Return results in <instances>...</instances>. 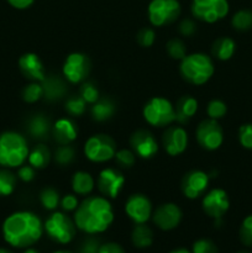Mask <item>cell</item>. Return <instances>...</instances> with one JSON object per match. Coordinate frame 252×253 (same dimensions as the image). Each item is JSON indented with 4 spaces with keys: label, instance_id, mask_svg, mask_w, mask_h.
<instances>
[{
    "label": "cell",
    "instance_id": "obj_1",
    "mask_svg": "<svg viewBox=\"0 0 252 253\" xmlns=\"http://www.w3.org/2000/svg\"><path fill=\"white\" fill-rule=\"evenodd\" d=\"M41 219L31 211H17L5 219L2 224L4 240L15 249L31 247L43 234Z\"/></svg>",
    "mask_w": 252,
    "mask_h": 253
},
{
    "label": "cell",
    "instance_id": "obj_2",
    "mask_svg": "<svg viewBox=\"0 0 252 253\" xmlns=\"http://www.w3.org/2000/svg\"><path fill=\"white\" fill-rule=\"evenodd\" d=\"M114 221V210L105 197H89L84 199L74 214L77 229L89 235L104 232Z\"/></svg>",
    "mask_w": 252,
    "mask_h": 253
},
{
    "label": "cell",
    "instance_id": "obj_3",
    "mask_svg": "<svg viewBox=\"0 0 252 253\" xmlns=\"http://www.w3.org/2000/svg\"><path fill=\"white\" fill-rule=\"evenodd\" d=\"M29 146L24 136L14 131L0 135V165L14 168L24 165L29 157Z\"/></svg>",
    "mask_w": 252,
    "mask_h": 253
},
{
    "label": "cell",
    "instance_id": "obj_4",
    "mask_svg": "<svg viewBox=\"0 0 252 253\" xmlns=\"http://www.w3.org/2000/svg\"><path fill=\"white\" fill-rule=\"evenodd\" d=\"M180 74L183 78L194 85H203L211 78L215 72L212 59L204 53L187 54L180 61Z\"/></svg>",
    "mask_w": 252,
    "mask_h": 253
},
{
    "label": "cell",
    "instance_id": "obj_5",
    "mask_svg": "<svg viewBox=\"0 0 252 253\" xmlns=\"http://www.w3.org/2000/svg\"><path fill=\"white\" fill-rule=\"evenodd\" d=\"M143 119L155 127H166L175 121L174 105L168 99L155 96L143 106Z\"/></svg>",
    "mask_w": 252,
    "mask_h": 253
},
{
    "label": "cell",
    "instance_id": "obj_6",
    "mask_svg": "<svg viewBox=\"0 0 252 253\" xmlns=\"http://www.w3.org/2000/svg\"><path fill=\"white\" fill-rule=\"evenodd\" d=\"M43 229L49 239L61 245L69 244L74 239L77 232L74 220H72L68 215L61 211L49 215L48 219L44 222Z\"/></svg>",
    "mask_w": 252,
    "mask_h": 253
},
{
    "label": "cell",
    "instance_id": "obj_7",
    "mask_svg": "<svg viewBox=\"0 0 252 253\" xmlns=\"http://www.w3.org/2000/svg\"><path fill=\"white\" fill-rule=\"evenodd\" d=\"M116 142L105 133L90 136L84 145V155L89 161L104 163L114 158L116 153Z\"/></svg>",
    "mask_w": 252,
    "mask_h": 253
},
{
    "label": "cell",
    "instance_id": "obj_8",
    "mask_svg": "<svg viewBox=\"0 0 252 253\" xmlns=\"http://www.w3.org/2000/svg\"><path fill=\"white\" fill-rule=\"evenodd\" d=\"M180 4L178 0H152L148 5V19L153 26H166L179 17Z\"/></svg>",
    "mask_w": 252,
    "mask_h": 253
},
{
    "label": "cell",
    "instance_id": "obj_9",
    "mask_svg": "<svg viewBox=\"0 0 252 253\" xmlns=\"http://www.w3.org/2000/svg\"><path fill=\"white\" fill-rule=\"evenodd\" d=\"M229 9L227 0H193L192 1L193 16L208 24H214L224 19L229 12Z\"/></svg>",
    "mask_w": 252,
    "mask_h": 253
},
{
    "label": "cell",
    "instance_id": "obj_10",
    "mask_svg": "<svg viewBox=\"0 0 252 253\" xmlns=\"http://www.w3.org/2000/svg\"><path fill=\"white\" fill-rule=\"evenodd\" d=\"M197 141L200 147L208 151H215L224 142V131L217 120L207 119L198 125Z\"/></svg>",
    "mask_w": 252,
    "mask_h": 253
},
{
    "label": "cell",
    "instance_id": "obj_11",
    "mask_svg": "<svg viewBox=\"0 0 252 253\" xmlns=\"http://www.w3.org/2000/svg\"><path fill=\"white\" fill-rule=\"evenodd\" d=\"M90 68L91 63L89 57L81 52H74L66 58L63 67H62V72H63L64 78L69 83L77 84L85 81Z\"/></svg>",
    "mask_w": 252,
    "mask_h": 253
},
{
    "label": "cell",
    "instance_id": "obj_12",
    "mask_svg": "<svg viewBox=\"0 0 252 253\" xmlns=\"http://www.w3.org/2000/svg\"><path fill=\"white\" fill-rule=\"evenodd\" d=\"M202 207L208 216L212 217L215 221H220L230 208L229 195L224 189L215 188L203 198Z\"/></svg>",
    "mask_w": 252,
    "mask_h": 253
},
{
    "label": "cell",
    "instance_id": "obj_13",
    "mask_svg": "<svg viewBox=\"0 0 252 253\" xmlns=\"http://www.w3.org/2000/svg\"><path fill=\"white\" fill-rule=\"evenodd\" d=\"M183 212L177 204L166 203L160 205L152 212V220L156 226L163 231H170L180 224Z\"/></svg>",
    "mask_w": 252,
    "mask_h": 253
},
{
    "label": "cell",
    "instance_id": "obj_14",
    "mask_svg": "<svg viewBox=\"0 0 252 253\" xmlns=\"http://www.w3.org/2000/svg\"><path fill=\"white\" fill-rule=\"evenodd\" d=\"M125 212L135 224H145L152 216V203L145 194H132L126 200Z\"/></svg>",
    "mask_w": 252,
    "mask_h": 253
},
{
    "label": "cell",
    "instance_id": "obj_15",
    "mask_svg": "<svg viewBox=\"0 0 252 253\" xmlns=\"http://www.w3.org/2000/svg\"><path fill=\"white\" fill-rule=\"evenodd\" d=\"M125 177L123 173L115 168H105L99 173L98 189L105 198L115 199L123 189Z\"/></svg>",
    "mask_w": 252,
    "mask_h": 253
},
{
    "label": "cell",
    "instance_id": "obj_16",
    "mask_svg": "<svg viewBox=\"0 0 252 253\" xmlns=\"http://www.w3.org/2000/svg\"><path fill=\"white\" fill-rule=\"evenodd\" d=\"M209 175L200 169H194L188 172L183 177L180 183V189L188 199H197L205 193L209 185Z\"/></svg>",
    "mask_w": 252,
    "mask_h": 253
},
{
    "label": "cell",
    "instance_id": "obj_17",
    "mask_svg": "<svg viewBox=\"0 0 252 253\" xmlns=\"http://www.w3.org/2000/svg\"><path fill=\"white\" fill-rule=\"evenodd\" d=\"M131 150L140 158H152L158 152V143L152 132L148 130H137L130 137Z\"/></svg>",
    "mask_w": 252,
    "mask_h": 253
},
{
    "label": "cell",
    "instance_id": "obj_18",
    "mask_svg": "<svg viewBox=\"0 0 252 253\" xmlns=\"http://www.w3.org/2000/svg\"><path fill=\"white\" fill-rule=\"evenodd\" d=\"M162 145L169 156H179L187 150L188 133L182 126H169L162 136Z\"/></svg>",
    "mask_w": 252,
    "mask_h": 253
},
{
    "label": "cell",
    "instance_id": "obj_19",
    "mask_svg": "<svg viewBox=\"0 0 252 253\" xmlns=\"http://www.w3.org/2000/svg\"><path fill=\"white\" fill-rule=\"evenodd\" d=\"M19 67L21 73L32 82H41L46 77L43 63L35 53H25L20 57Z\"/></svg>",
    "mask_w": 252,
    "mask_h": 253
},
{
    "label": "cell",
    "instance_id": "obj_20",
    "mask_svg": "<svg viewBox=\"0 0 252 253\" xmlns=\"http://www.w3.org/2000/svg\"><path fill=\"white\" fill-rule=\"evenodd\" d=\"M52 136L59 145H69L73 142L78 135V127L76 123L71 119L62 118L58 119L56 123L52 125Z\"/></svg>",
    "mask_w": 252,
    "mask_h": 253
},
{
    "label": "cell",
    "instance_id": "obj_21",
    "mask_svg": "<svg viewBox=\"0 0 252 253\" xmlns=\"http://www.w3.org/2000/svg\"><path fill=\"white\" fill-rule=\"evenodd\" d=\"M43 99L47 101H57L67 94V84L63 79L56 74H49L44 77L41 82Z\"/></svg>",
    "mask_w": 252,
    "mask_h": 253
},
{
    "label": "cell",
    "instance_id": "obj_22",
    "mask_svg": "<svg viewBox=\"0 0 252 253\" xmlns=\"http://www.w3.org/2000/svg\"><path fill=\"white\" fill-rule=\"evenodd\" d=\"M52 131L49 119L43 114H36L27 121V132L37 141H44L48 138Z\"/></svg>",
    "mask_w": 252,
    "mask_h": 253
},
{
    "label": "cell",
    "instance_id": "obj_23",
    "mask_svg": "<svg viewBox=\"0 0 252 253\" xmlns=\"http://www.w3.org/2000/svg\"><path fill=\"white\" fill-rule=\"evenodd\" d=\"M175 109V121L179 124H187L198 110L197 99L190 95H184L177 101Z\"/></svg>",
    "mask_w": 252,
    "mask_h": 253
},
{
    "label": "cell",
    "instance_id": "obj_24",
    "mask_svg": "<svg viewBox=\"0 0 252 253\" xmlns=\"http://www.w3.org/2000/svg\"><path fill=\"white\" fill-rule=\"evenodd\" d=\"M116 111V105L111 99L99 98L94 104H91V118L98 123H104L114 116Z\"/></svg>",
    "mask_w": 252,
    "mask_h": 253
},
{
    "label": "cell",
    "instance_id": "obj_25",
    "mask_svg": "<svg viewBox=\"0 0 252 253\" xmlns=\"http://www.w3.org/2000/svg\"><path fill=\"white\" fill-rule=\"evenodd\" d=\"M236 49V43L230 37H219L215 40L211 47V53L215 58L220 59V61H227L231 58Z\"/></svg>",
    "mask_w": 252,
    "mask_h": 253
},
{
    "label": "cell",
    "instance_id": "obj_26",
    "mask_svg": "<svg viewBox=\"0 0 252 253\" xmlns=\"http://www.w3.org/2000/svg\"><path fill=\"white\" fill-rule=\"evenodd\" d=\"M51 151L43 143H39V145L35 146L31 151L29 152V165L32 166L34 168L37 169H42V168L47 167L51 161Z\"/></svg>",
    "mask_w": 252,
    "mask_h": 253
},
{
    "label": "cell",
    "instance_id": "obj_27",
    "mask_svg": "<svg viewBox=\"0 0 252 253\" xmlns=\"http://www.w3.org/2000/svg\"><path fill=\"white\" fill-rule=\"evenodd\" d=\"M131 241L136 249H147L153 244V231L145 224H136L131 234Z\"/></svg>",
    "mask_w": 252,
    "mask_h": 253
},
{
    "label": "cell",
    "instance_id": "obj_28",
    "mask_svg": "<svg viewBox=\"0 0 252 253\" xmlns=\"http://www.w3.org/2000/svg\"><path fill=\"white\" fill-rule=\"evenodd\" d=\"M72 189L78 195H88L94 189V178L84 170H78L72 178Z\"/></svg>",
    "mask_w": 252,
    "mask_h": 253
},
{
    "label": "cell",
    "instance_id": "obj_29",
    "mask_svg": "<svg viewBox=\"0 0 252 253\" xmlns=\"http://www.w3.org/2000/svg\"><path fill=\"white\" fill-rule=\"evenodd\" d=\"M232 27L237 31H247L252 29V11L247 9L239 10L231 19Z\"/></svg>",
    "mask_w": 252,
    "mask_h": 253
},
{
    "label": "cell",
    "instance_id": "obj_30",
    "mask_svg": "<svg viewBox=\"0 0 252 253\" xmlns=\"http://www.w3.org/2000/svg\"><path fill=\"white\" fill-rule=\"evenodd\" d=\"M53 158L59 166H68L76 158V150L71 143L69 145H59L54 151Z\"/></svg>",
    "mask_w": 252,
    "mask_h": 253
},
{
    "label": "cell",
    "instance_id": "obj_31",
    "mask_svg": "<svg viewBox=\"0 0 252 253\" xmlns=\"http://www.w3.org/2000/svg\"><path fill=\"white\" fill-rule=\"evenodd\" d=\"M40 202L46 210H54L57 209L61 200H59L58 192L54 188L47 187L40 193Z\"/></svg>",
    "mask_w": 252,
    "mask_h": 253
},
{
    "label": "cell",
    "instance_id": "obj_32",
    "mask_svg": "<svg viewBox=\"0 0 252 253\" xmlns=\"http://www.w3.org/2000/svg\"><path fill=\"white\" fill-rule=\"evenodd\" d=\"M16 187V177L10 170L0 169V197H7Z\"/></svg>",
    "mask_w": 252,
    "mask_h": 253
},
{
    "label": "cell",
    "instance_id": "obj_33",
    "mask_svg": "<svg viewBox=\"0 0 252 253\" xmlns=\"http://www.w3.org/2000/svg\"><path fill=\"white\" fill-rule=\"evenodd\" d=\"M64 109H66V111L71 116H81L85 113L86 103L81 95L69 96V98L67 99Z\"/></svg>",
    "mask_w": 252,
    "mask_h": 253
},
{
    "label": "cell",
    "instance_id": "obj_34",
    "mask_svg": "<svg viewBox=\"0 0 252 253\" xmlns=\"http://www.w3.org/2000/svg\"><path fill=\"white\" fill-rule=\"evenodd\" d=\"M167 53L169 54V57H172L173 59H179L182 61L185 56H187V47L185 43L180 39H172L167 42Z\"/></svg>",
    "mask_w": 252,
    "mask_h": 253
},
{
    "label": "cell",
    "instance_id": "obj_35",
    "mask_svg": "<svg viewBox=\"0 0 252 253\" xmlns=\"http://www.w3.org/2000/svg\"><path fill=\"white\" fill-rule=\"evenodd\" d=\"M42 98H43V91H42V86L40 82H32L31 84L25 86L24 90H22V99L26 103H36Z\"/></svg>",
    "mask_w": 252,
    "mask_h": 253
},
{
    "label": "cell",
    "instance_id": "obj_36",
    "mask_svg": "<svg viewBox=\"0 0 252 253\" xmlns=\"http://www.w3.org/2000/svg\"><path fill=\"white\" fill-rule=\"evenodd\" d=\"M227 113V106L220 99H212L209 101L207 106V114L209 116V119L212 120H220V119L224 118Z\"/></svg>",
    "mask_w": 252,
    "mask_h": 253
},
{
    "label": "cell",
    "instance_id": "obj_37",
    "mask_svg": "<svg viewBox=\"0 0 252 253\" xmlns=\"http://www.w3.org/2000/svg\"><path fill=\"white\" fill-rule=\"evenodd\" d=\"M116 163L123 168H131L136 162V155L132 150H127V148H121V150L116 151L115 156Z\"/></svg>",
    "mask_w": 252,
    "mask_h": 253
},
{
    "label": "cell",
    "instance_id": "obj_38",
    "mask_svg": "<svg viewBox=\"0 0 252 253\" xmlns=\"http://www.w3.org/2000/svg\"><path fill=\"white\" fill-rule=\"evenodd\" d=\"M79 95L86 104H94L99 99V90L93 82H84L79 89Z\"/></svg>",
    "mask_w": 252,
    "mask_h": 253
},
{
    "label": "cell",
    "instance_id": "obj_39",
    "mask_svg": "<svg viewBox=\"0 0 252 253\" xmlns=\"http://www.w3.org/2000/svg\"><path fill=\"white\" fill-rule=\"evenodd\" d=\"M240 240L247 247H252V215H249L244 219L240 226Z\"/></svg>",
    "mask_w": 252,
    "mask_h": 253
},
{
    "label": "cell",
    "instance_id": "obj_40",
    "mask_svg": "<svg viewBox=\"0 0 252 253\" xmlns=\"http://www.w3.org/2000/svg\"><path fill=\"white\" fill-rule=\"evenodd\" d=\"M192 253H219V250L210 239H200L193 244Z\"/></svg>",
    "mask_w": 252,
    "mask_h": 253
},
{
    "label": "cell",
    "instance_id": "obj_41",
    "mask_svg": "<svg viewBox=\"0 0 252 253\" xmlns=\"http://www.w3.org/2000/svg\"><path fill=\"white\" fill-rule=\"evenodd\" d=\"M136 40H137V43L140 44V46L151 47L155 43L156 40L155 30L151 29V27H143V29H141L140 31L137 32Z\"/></svg>",
    "mask_w": 252,
    "mask_h": 253
},
{
    "label": "cell",
    "instance_id": "obj_42",
    "mask_svg": "<svg viewBox=\"0 0 252 253\" xmlns=\"http://www.w3.org/2000/svg\"><path fill=\"white\" fill-rule=\"evenodd\" d=\"M239 141L242 147L252 150V124H244L239 128Z\"/></svg>",
    "mask_w": 252,
    "mask_h": 253
},
{
    "label": "cell",
    "instance_id": "obj_43",
    "mask_svg": "<svg viewBox=\"0 0 252 253\" xmlns=\"http://www.w3.org/2000/svg\"><path fill=\"white\" fill-rule=\"evenodd\" d=\"M100 241L95 237H86L79 244L78 253H99L100 249Z\"/></svg>",
    "mask_w": 252,
    "mask_h": 253
},
{
    "label": "cell",
    "instance_id": "obj_44",
    "mask_svg": "<svg viewBox=\"0 0 252 253\" xmlns=\"http://www.w3.org/2000/svg\"><path fill=\"white\" fill-rule=\"evenodd\" d=\"M197 31V25L192 19H184L179 24V32L183 36H193Z\"/></svg>",
    "mask_w": 252,
    "mask_h": 253
},
{
    "label": "cell",
    "instance_id": "obj_45",
    "mask_svg": "<svg viewBox=\"0 0 252 253\" xmlns=\"http://www.w3.org/2000/svg\"><path fill=\"white\" fill-rule=\"evenodd\" d=\"M61 205L64 211H73V210H76L78 208L79 202L74 194H67L61 200Z\"/></svg>",
    "mask_w": 252,
    "mask_h": 253
},
{
    "label": "cell",
    "instance_id": "obj_46",
    "mask_svg": "<svg viewBox=\"0 0 252 253\" xmlns=\"http://www.w3.org/2000/svg\"><path fill=\"white\" fill-rule=\"evenodd\" d=\"M20 179L22 182H31L35 178V168L32 166H22L19 168V172H17Z\"/></svg>",
    "mask_w": 252,
    "mask_h": 253
},
{
    "label": "cell",
    "instance_id": "obj_47",
    "mask_svg": "<svg viewBox=\"0 0 252 253\" xmlns=\"http://www.w3.org/2000/svg\"><path fill=\"white\" fill-rule=\"evenodd\" d=\"M99 253H125V250L116 242H106V244L101 245Z\"/></svg>",
    "mask_w": 252,
    "mask_h": 253
},
{
    "label": "cell",
    "instance_id": "obj_48",
    "mask_svg": "<svg viewBox=\"0 0 252 253\" xmlns=\"http://www.w3.org/2000/svg\"><path fill=\"white\" fill-rule=\"evenodd\" d=\"M34 1L35 0H7V2L17 10L27 9V7H30L34 4Z\"/></svg>",
    "mask_w": 252,
    "mask_h": 253
},
{
    "label": "cell",
    "instance_id": "obj_49",
    "mask_svg": "<svg viewBox=\"0 0 252 253\" xmlns=\"http://www.w3.org/2000/svg\"><path fill=\"white\" fill-rule=\"evenodd\" d=\"M169 253H192L190 251H188L187 249H177V250H173Z\"/></svg>",
    "mask_w": 252,
    "mask_h": 253
},
{
    "label": "cell",
    "instance_id": "obj_50",
    "mask_svg": "<svg viewBox=\"0 0 252 253\" xmlns=\"http://www.w3.org/2000/svg\"><path fill=\"white\" fill-rule=\"evenodd\" d=\"M24 253H40V252L37 251L36 249H32V247H27V249L24 251Z\"/></svg>",
    "mask_w": 252,
    "mask_h": 253
},
{
    "label": "cell",
    "instance_id": "obj_51",
    "mask_svg": "<svg viewBox=\"0 0 252 253\" xmlns=\"http://www.w3.org/2000/svg\"><path fill=\"white\" fill-rule=\"evenodd\" d=\"M0 253H14L7 249H0Z\"/></svg>",
    "mask_w": 252,
    "mask_h": 253
},
{
    "label": "cell",
    "instance_id": "obj_52",
    "mask_svg": "<svg viewBox=\"0 0 252 253\" xmlns=\"http://www.w3.org/2000/svg\"><path fill=\"white\" fill-rule=\"evenodd\" d=\"M53 253H73V252L67 251V250H61V251H56V252H53Z\"/></svg>",
    "mask_w": 252,
    "mask_h": 253
},
{
    "label": "cell",
    "instance_id": "obj_53",
    "mask_svg": "<svg viewBox=\"0 0 252 253\" xmlns=\"http://www.w3.org/2000/svg\"><path fill=\"white\" fill-rule=\"evenodd\" d=\"M237 253H250V252H247V251H239Z\"/></svg>",
    "mask_w": 252,
    "mask_h": 253
}]
</instances>
